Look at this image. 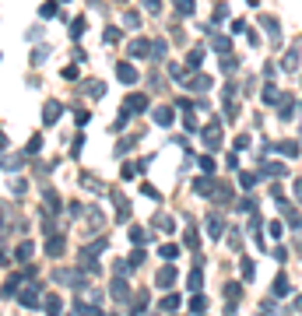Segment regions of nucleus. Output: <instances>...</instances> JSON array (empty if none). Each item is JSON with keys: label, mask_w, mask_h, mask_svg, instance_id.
<instances>
[{"label": "nucleus", "mask_w": 302, "mask_h": 316, "mask_svg": "<svg viewBox=\"0 0 302 316\" xmlns=\"http://www.w3.org/2000/svg\"><path fill=\"white\" fill-rule=\"evenodd\" d=\"M204 144H207L211 151L221 148V127H218V123H207V127H204Z\"/></svg>", "instance_id": "nucleus-1"}, {"label": "nucleus", "mask_w": 302, "mask_h": 316, "mask_svg": "<svg viewBox=\"0 0 302 316\" xmlns=\"http://www.w3.org/2000/svg\"><path fill=\"white\" fill-rule=\"evenodd\" d=\"M18 302H21V306H28V309H35V306H39V288L28 285L25 292H18Z\"/></svg>", "instance_id": "nucleus-2"}, {"label": "nucleus", "mask_w": 302, "mask_h": 316, "mask_svg": "<svg viewBox=\"0 0 302 316\" xmlns=\"http://www.w3.org/2000/svg\"><path fill=\"white\" fill-rule=\"evenodd\" d=\"M144 109H148V99H144V95H127L123 112H130V116H134V112H144Z\"/></svg>", "instance_id": "nucleus-3"}, {"label": "nucleus", "mask_w": 302, "mask_h": 316, "mask_svg": "<svg viewBox=\"0 0 302 316\" xmlns=\"http://www.w3.org/2000/svg\"><path fill=\"white\" fill-rule=\"evenodd\" d=\"M116 77H120L123 85H134V81H137V70H134L130 63H116Z\"/></svg>", "instance_id": "nucleus-4"}, {"label": "nucleus", "mask_w": 302, "mask_h": 316, "mask_svg": "<svg viewBox=\"0 0 302 316\" xmlns=\"http://www.w3.org/2000/svg\"><path fill=\"white\" fill-rule=\"evenodd\" d=\"M60 112H63V105H60V102H46L43 120H46V123H56V120H60Z\"/></svg>", "instance_id": "nucleus-5"}, {"label": "nucleus", "mask_w": 302, "mask_h": 316, "mask_svg": "<svg viewBox=\"0 0 302 316\" xmlns=\"http://www.w3.org/2000/svg\"><path fill=\"white\" fill-rule=\"evenodd\" d=\"M112 197H116V218L127 221V218H130V201H127V197H120V193H112Z\"/></svg>", "instance_id": "nucleus-6"}, {"label": "nucleus", "mask_w": 302, "mask_h": 316, "mask_svg": "<svg viewBox=\"0 0 302 316\" xmlns=\"http://www.w3.org/2000/svg\"><path fill=\"white\" fill-rule=\"evenodd\" d=\"M18 285H21V278H7L4 288H0V295L4 299H18Z\"/></svg>", "instance_id": "nucleus-7"}, {"label": "nucleus", "mask_w": 302, "mask_h": 316, "mask_svg": "<svg viewBox=\"0 0 302 316\" xmlns=\"http://www.w3.org/2000/svg\"><path fill=\"white\" fill-rule=\"evenodd\" d=\"M260 99H263V102H267V105H278V102H281V92H278L274 85H267V88H263V92H260Z\"/></svg>", "instance_id": "nucleus-8"}, {"label": "nucleus", "mask_w": 302, "mask_h": 316, "mask_svg": "<svg viewBox=\"0 0 302 316\" xmlns=\"http://www.w3.org/2000/svg\"><path fill=\"white\" fill-rule=\"evenodd\" d=\"M211 46H214V53H221V56H225V53L232 50V43H229V39H225V35H211Z\"/></svg>", "instance_id": "nucleus-9"}, {"label": "nucleus", "mask_w": 302, "mask_h": 316, "mask_svg": "<svg viewBox=\"0 0 302 316\" xmlns=\"http://www.w3.org/2000/svg\"><path fill=\"white\" fill-rule=\"evenodd\" d=\"M278 151H281L285 158H299V141H281Z\"/></svg>", "instance_id": "nucleus-10"}, {"label": "nucleus", "mask_w": 302, "mask_h": 316, "mask_svg": "<svg viewBox=\"0 0 302 316\" xmlns=\"http://www.w3.org/2000/svg\"><path fill=\"white\" fill-rule=\"evenodd\" d=\"M263 28L271 32V43L278 46V43H281V28H278V21H274V18H263Z\"/></svg>", "instance_id": "nucleus-11"}, {"label": "nucleus", "mask_w": 302, "mask_h": 316, "mask_svg": "<svg viewBox=\"0 0 302 316\" xmlns=\"http://www.w3.org/2000/svg\"><path fill=\"white\" fill-rule=\"evenodd\" d=\"M112 299H120V302H127V281L116 274V281H112Z\"/></svg>", "instance_id": "nucleus-12"}, {"label": "nucleus", "mask_w": 302, "mask_h": 316, "mask_svg": "<svg viewBox=\"0 0 302 316\" xmlns=\"http://www.w3.org/2000/svg\"><path fill=\"white\" fill-rule=\"evenodd\" d=\"M155 281H158V288L172 285V281H176V267H165V270H158V278H155Z\"/></svg>", "instance_id": "nucleus-13"}, {"label": "nucleus", "mask_w": 302, "mask_h": 316, "mask_svg": "<svg viewBox=\"0 0 302 316\" xmlns=\"http://www.w3.org/2000/svg\"><path fill=\"white\" fill-rule=\"evenodd\" d=\"M155 123L158 127H172V109H155Z\"/></svg>", "instance_id": "nucleus-14"}, {"label": "nucleus", "mask_w": 302, "mask_h": 316, "mask_svg": "<svg viewBox=\"0 0 302 316\" xmlns=\"http://www.w3.org/2000/svg\"><path fill=\"white\" fill-rule=\"evenodd\" d=\"M148 53H151L148 43H141V39H134V43H130V56H148Z\"/></svg>", "instance_id": "nucleus-15"}, {"label": "nucleus", "mask_w": 302, "mask_h": 316, "mask_svg": "<svg viewBox=\"0 0 302 316\" xmlns=\"http://www.w3.org/2000/svg\"><path fill=\"white\" fill-rule=\"evenodd\" d=\"M46 253H50V257H60V253H63V239H60V235H53V239L46 243Z\"/></svg>", "instance_id": "nucleus-16"}, {"label": "nucleus", "mask_w": 302, "mask_h": 316, "mask_svg": "<svg viewBox=\"0 0 302 316\" xmlns=\"http://www.w3.org/2000/svg\"><path fill=\"white\" fill-rule=\"evenodd\" d=\"M74 309H78V316H102L99 306H88V302H74Z\"/></svg>", "instance_id": "nucleus-17"}, {"label": "nucleus", "mask_w": 302, "mask_h": 316, "mask_svg": "<svg viewBox=\"0 0 302 316\" xmlns=\"http://www.w3.org/2000/svg\"><path fill=\"white\" fill-rule=\"evenodd\" d=\"M288 288H292V285H288V278L281 274V278L274 281V299H285V295H288Z\"/></svg>", "instance_id": "nucleus-18"}, {"label": "nucleus", "mask_w": 302, "mask_h": 316, "mask_svg": "<svg viewBox=\"0 0 302 316\" xmlns=\"http://www.w3.org/2000/svg\"><path fill=\"white\" fill-rule=\"evenodd\" d=\"M85 92H88L92 99H102V95H105V85H102V81H88V85H85Z\"/></svg>", "instance_id": "nucleus-19"}, {"label": "nucleus", "mask_w": 302, "mask_h": 316, "mask_svg": "<svg viewBox=\"0 0 302 316\" xmlns=\"http://www.w3.org/2000/svg\"><path fill=\"white\" fill-rule=\"evenodd\" d=\"M176 11H179L183 18H190V14H194V0H176Z\"/></svg>", "instance_id": "nucleus-20"}, {"label": "nucleus", "mask_w": 302, "mask_h": 316, "mask_svg": "<svg viewBox=\"0 0 302 316\" xmlns=\"http://www.w3.org/2000/svg\"><path fill=\"white\" fill-rule=\"evenodd\" d=\"M263 172H267V176H285L288 169H285V165H278V162H263Z\"/></svg>", "instance_id": "nucleus-21"}, {"label": "nucleus", "mask_w": 302, "mask_h": 316, "mask_svg": "<svg viewBox=\"0 0 302 316\" xmlns=\"http://www.w3.org/2000/svg\"><path fill=\"white\" fill-rule=\"evenodd\" d=\"M207 232H211V239H218V232H221V218H218V214L207 218Z\"/></svg>", "instance_id": "nucleus-22"}, {"label": "nucleus", "mask_w": 302, "mask_h": 316, "mask_svg": "<svg viewBox=\"0 0 302 316\" xmlns=\"http://www.w3.org/2000/svg\"><path fill=\"white\" fill-rule=\"evenodd\" d=\"M190 88H194V92H207V88H211V77H194Z\"/></svg>", "instance_id": "nucleus-23"}, {"label": "nucleus", "mask_w": 302, "mask_h": 316, "mask_svg": "<svg viewBox=\"0 0 302 316\" xmlns=\"http://www.w3.org/2000/svg\"><path fill=\"white\" fill-rule=\"evenodd\" d=\"M239 186H243V190H253V186H256V176H253V172H243V176H239Z\"/></svg>", "instance_id": "nucleus-24"}, {"label": "nucleus", "mask_w": 302, "mask_h": 316, "mask_svg": "<svg viewBox=\"0 0 302 316\" xmlns=\"http://www.w3.org/2000/svg\"><path fill=\"white\" fill-rule=\"evenodd\" d=\"M186 285H190V292H201V263H197V270L190 274V281H186Z\"/></svg>", "instance_id": "nucleus-25"}, {"label": "nucleus", "mask_w": 302, "mask_h": 316, "mask_svg": "<svg viewBox=\"0 0 302 316\" xmlns=\"http://www.w3.org/2000/svg\"><path fill=\"white\" fill-rule=\"evenodd\" d=\"M105 43H109V46H112V43H120V28H116V25H109V28H105Z\"/></svg>", "instance_id": "nucleus-26"}, {"label": "nucleus", "mask_w": 302, "mask_h": 316, "mask_svg": "<svg viewBox=\"0 0 302 316\" xmlns=\"http://www.w3.org/2000/svg\"><path fill=\"white\" fill-rule=\"evenodd\" d=\"M46 56H50V46H43V50H35V53H32V63H35V67H39V63H43Z\"/></svg>", "instance_id": "nucleus-27"}, {"label": "nucleus", "mask_w": 302, "mask_h": 316, "mask_svg": "<svg viewBox=\"0 0 302 316\" xmlns=\"http://www.w3.org/2000/svg\"><path fill=\"white\" fill-rule=\"evenodd\" d=\"M221 70H225V74H232V70H239V56H236V60H232V56H225Z\"/></svg>", "instance_id": "nucleus-28"}, {"label": "nucleus", "mask_w": 302, "mask_h": 316, "mask_svg": "<svg viewBox=\"0 0 302 316\" xmlns=\"http://www.w3.org/2000/svg\"><path fill=\"white\" fill-rule=\"evenodd\" d=\"M39 151H43V137H32V141H28V151H25V155H39Z\"/></svg>", "instance_id": "nucleus-29"}, {"label": "nucleus", "mask_w": 302, "mask_h": 316, "mask_svg": "<svg viewBox=\"0 0 302 316\" xmlns=\"http://www.w3.org/2000/svg\"><path fill=\"white\" fill-rule=\"evenodd\" d=\"M285 70H299V53H288L285 56Z\"/></svg>", "instance_id": "nucleus-30"}, {"label": "nucleus", "mask_w": 302, "mask_h": 316, "mask_svg": "<svg viewBox=\"0 0 302 316\" xmlns=\"http://www.w3.org/2000/svg\"><path fill=\"white\" fill-rule=\"evenodd\" d=\"M32 250H35L32 243H21V246H18V260H28V257H32Z\"/></svg>", "instance_id": "nucleus-31"}, {"label": "nucleus", "mask_w": 302, "mask_h": 316, "mask_svg": "<svg viewBox=\"0 0 302 316\" xmlns=\"http://www.w3.org/2000/svg\"><path fill=\"white\" fill-rule=\"evenodd\" d=\"M162 257H165V260H176V257H179V246H172V243L162 246Z\"/></svg>", "instance_id": "nucleus-32"}, {"label": "nucleus", "mask_w": 302, "mask_h": 316, "mask_svg": "<svg viewBox=\"0 0 302 316\" xmlns=\"http://www.w3.org/2000/svg\"><path fill=\"white\" fill-rule=\"evenodd\" d=\"M46 313H53V316L60 313V299H56V295H50V299H46Z\"/></svg>", "instance_id": "nucleus-33"}, {"label": "nucleus", "mask_w": 302, "mask_h": 316, "mask_svg": "<svg viewBox=\"0 0 302 316\" xmlns=\"http://www.w3.org/2000/svg\"><path fill=\"white\" fill-rule=\"evenodd\" d=\"M144 239H148V235H144V228H130V243H137V246H141Z\"/></svg>", "instance_id": "nucleus-34"}, {"label": "nucleus", "mask_w": 302, "mask_h": 316, "mask_svg": "<svg viewBox=\"0 0 302 316\" xmlns=\"http://www.w3.org/2000/svg\"><path fill=\"white\" fill-rule=\"evenodd\" d=\"M186 246H190V250H197V246H201V239H197V232H194V228L186 232Z\"/></svg>", "instance_id": "nucleus-35"}, {"label": "nucleus", "mask_w": 302, "mask_h": 316, "mask_svg": "<svg viewBox=\"0 0 302 316\" xmlns=\"http://www.w3.org/2000/svg\"><path fill=\"white\" fill-rule=\"evenodd\" d=\"M141 193H144V197H151V201H158V190L151 186V183H144V186H141Z\"/></svg>", "instance_id": "nucleus-36"}, {"label": "nucleus", "mask_w": 302, "mask_h": 316, "mask_svg": "<svg viewBox=\"0 0 302 316\" xmlns=\"http://www.w3.org/2000/svg\"><path fill=\"white\" fill-rule=\"evenodd\" d=\"M144 7H148L151 14H158V11H162V0H144Z\"/></svg>", "instance_id": "nucleus-37"}, {"label": "nucleus", "mask_w": 302, "mask_h": 316, "mask_svg": "<svg viewBox=\"0 0 302 316\" xmlns=\"http://www.w3.org/2000/svg\"><path fill=\"white\" fill-rule=\"evenodd\" d=\"M39 14H43V18H53V14H56V4H53V0H50V4H43Z\"/></svg>", "instance_id": "nucleus-38"}, {"label": "nucleus", "mask_w": 302, "mask_h": 316, "mask_svg": "<svg viewBox=\"0 0 302 316\" xmlns=\"http://www.w3.org/2000/svg\"><path fill=\"white\" fill-rule=\"evenodd\" d=\"M176 306H179L176 295H165V299H162V309H176Z\"/></svg>", "instance_id": "nucleus-39"}, {"label": "nucleus", "mask_w": 302, "mask_h": 316, "mask_svg": "<svg viewBox=\"0 0 302 316\" xmlns=\"http://www.w3.org/2000/svg\"><path fill=\"white\" fill-rule=\"evenodd\" d=\"M243 278H246V281L253 278V260H243Z\"/></svg>", "instance_id": "nucleus-40"}, {"label": "nucleus", "mask_w": 302, "mask_h": 316, "mask_svg": "<svg viewBox=\"0 0 302 316\" xmlns=\"http://www.w3.org/2000/svg\"><path fill=\"white\" fill-rule=\"evenodd\" d=\"M123 25H127V28H137V25H141V18H137V14H127V18H123Z\"/></svg>", "instance_id": "nucleus-41"}, {"label": "nucleus", "mask_w": 302, "mask_h": 316, "mask_svg": "<svg viewBox=\"0 0 302 316\" xmlns=\"http://www.w3.org/2000/svg\"><path fill=\"white\" fill-rule=\"evenodd\" d=\"M60 74H63V81H74V77H78V70H74V67H63Z\"/></svg>", "instance_id": "nucleus-42"}, {"label": "nucleus", "mask_w": 302, "mask_h": 316, "mask_svg": "<svg viewBox=\"0 0 302 316\" xmlns=\"http://www.w3.org/2000/svg\"><path fill=\"white\" fill-rule=\"evenodd\" d=\"M295 197L302 201V179H295Z\"/></svg>", "instance_id": "nucleus-43"}, {"label": "nucleus", "mask_w": 302, "mask_h": 316, "mask_svg": "<svg viewBox=\"0 0 302 316\" xmlns=\"http://www.w3.org/2000/svg\"><path fill=\"white\" fill-rule=\"evenodd\" d=\"M295 309H299V313H302V299H295Z\"/></svg>", "instance_id": "nucleus-44"}]
</instances>
